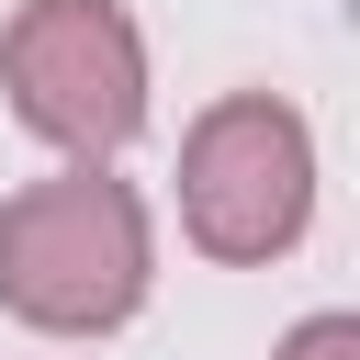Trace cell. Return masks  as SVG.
I'll use <instances>...</instances> for the list:
<instances>
[{"label":"cell","instance_id":"1","mask_svg":"<svg viewBox=\"0 0 360 360\" xmlns=\"http://www.w3.org/2000/svg\"><path fill=\"white\" fill-rule=\"evenodd\" d=\"M158 281V225L146 191L112 180V158H68L0 202V315L34 338H112L146 315Z\"/></svg>","mask_w":360,"mask_h":360},{"label":"cell","instance_id":"2","mask_svg":"<svg viewBox=\"0 0 360 360\" xmlns=\"http://www.w3.org/2000/svg\"><path fill=\"white\" fill-rule=\"evenodd\" d=\"M315 225V124L281 90H225L180 135V236L225 270L304 248Z\"/></svg>","mask_w":360,"mask_h":360},{"label":"cell","instance_id":"3","mask_svg":"<svg viewBox=\"0 0 360 360\" xmlns=\"http://www.w3.org/2000/svg\"><path fill=\"white\" fill-rule=\"evenodd\" d=\"M0 90L56 158H124L146 135V34L124 0H22L0 22Z\"/></svg>","mask_w":360,"mask_h":360},{"label":"cell","instance_id":"4","mask_svg":"<svg viewBox=\"0 0 360 360\" xmlns=\"http://www.w3.org/2000/svg\"><path fill=\"white\" fill-rule=\"evenodd\" d=\"M270 360H360V315H304Z\"/></svg>","mask_w":360,"mask_h":360}]
</instances>
